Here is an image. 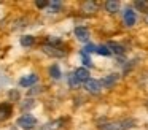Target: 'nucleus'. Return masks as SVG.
I'll use <instances>...</instances> for the list:
<instances>
[{
    "label": "nucleus",
    "mask_w": 148,
    "mask_h": 130,
    "mask_svg": "<svg viewBox=\"0 0 148 130\" xmlns=\"http://www.w3.org/2000/svg\"><path fill=\"white\" fill-rule=\"evenodd\" d=\"M32 106H34V100H30V98H29V101H23V105H21L23 111L29 110V108H32Z\"/></svg>",
    "instance_id": "23"
},
{
    "label": "nucleus",
    "mask_w": 148,
    "mask_h": 130,
    "mask_svg": "<svg viewBox=\"0 0 148 130\" xmlns=\"http://www.w3.org/2000/svg\"><path fill=\"white\" fill-rule=\"evenodd\" d=\"M8 95H10L11 100H13V98H14V100H18V98H19V94H18V91H10V94H8Z\"/></svg>",
    "instance_id": "25"
},
{
    "label": "nucleus",
    "mask_w": 148,
    "mask_h": 130,
    "mask_svg": "<svg viewBox=\"0 0 148 130\" xmlns=\"http://www.w3.org/2000/svg\"><path fill=\"white\" fill-rule=\"evenodd\" d=\"M42 49H43V52H45V54H48V56H51V57H64L65 54H67V51L64 49V44L54 46V44L45 43L42 46Z\"/></svg>",
    "instance_id": "2"
},
{
    "label": "nucleus",
    "mask_w": 148,
    "mask_h": 130,
    "mask_svg": "<svg viewBox=\"0 0 148 130\" xmlns=\"http://www.w3.org/2000/svg\"><path fill=\"white\" fill-rule=\"evenodd\" d=\"M75 37L80 41H88L89 40V30L86 27H75Z\"/></svg>",
    "instance_id": "12"
},
{
    "label": "nucleus",
    "mask_w": 148,
    "mask_h": 130,
    "mask_svg": "<svg viewBox=\"0 0 148 130\" xmlns=\"http://www.w3.org/2000/svg\"><path fill=\"white\" fill-rule=\"evenodd\" d=\"M81 11L84 14H94L97 11V3L92 2V0H88V2H83L81 3Z\"/></svg>",
    "instance_id": "7"
},
{
    "label": "nucleus",
    "mask_w": 148,
    "mask_h": 130,
    "mask_svg": "<svg viewBox=\"0 0 148 130\" xmlns=\"http://www.w3.org/2000/svg\"><path fill=\"white\" fill-rule=\"evenodd\" d=\"M134 5H135V8L140 10V11H148V2L147 0H137Z\"/></svg>",
    "instance_id": "20"
},
{
    "label": "nucleus",
    "mask_w": 148,
    "mask_h": 130,
    "mask_svg": "<svg viewBox=\"0 0 148 130\" xmlns=\"http://www.w3.org/2000/svg\"><path fill=\"white\" fill-rule=\"evenodd\" d=\"M135 127V120L131 117L126 119H116V120H105L99 124V130H129Z\"/></svg>",
    "instance_id": "1"
},
{
    "label": "nucleus",
    "mask_w": 148,
    "mask_h": 130,
    "mask_svg": "<svg viewBox=\"0 0 148 130\" xmlns=\"http://www.w3.org/2000/svg\"><path fill=\"white\" fill-rule=\"evenodd\" d=\"M73 75L77 76V79L80 82H86V81H89V71H88V68H84V67H80V68H77L73 71Z\"/></svg>",
    "instance_id": "8"
},
{
    "label": "nucleus",
    "mask_w": 148,
    "mask_h": 130,
    "mask_svg": "<svg viewBox=\"0 0 148 130\" xmlns=\"http://www.w3.org/2000/svg\"><path fill=\"white\" fill-rule=\"evenodd\" d=\"M145 22L148 24V11H147V14H145Z\"/></svg>",
    "instance_id": "26"
},
{
    "label": "nucleus",
    "mask_w": 148,
    "mask_h": 130,
    "mask_svg": "<svg viewBox=\"0 0 148 130\" xmlns=\"http://www.w3.org/2000/svg\"><path fill=\"white\" fill-rule=\"evenodd\" d=\"M49 76H51L53 79H59V78H61V68H59L56 63L49 67Z\"/></svg>",
    "instance_id": "16"
},
{
    "label": "nucleus",
    "mask_w": 148,
    "mask_h": 130,
    "mask_svg": "<svg viewBox=\"0 0 148 130\" xmlns=\"http://www.w3.org/2000/svg\"><path fill=\"white\" fill-rule=\"evenodd\" d=\"M83 52H86V54H91V52H97V46H96V44H92V43H89V44H86V46H84Z\"/></svg>",
    "instance_id": "21"
},
{
    "label": "nucleus",
    "mask_w": 148,
    "mask_h": 130,
    "mask_svg": "<svg viewBox=\"0 0 148 130\" xmlns=\"http://www.w3.org/2000/svg\"><path fill=\"white\" fill-rule=\"evenodd\" d=\"M80 84H81V82L78 81L77 76H75L73 73H72V75L69 76V86H70L72 89H77V87H80Z\"/></svg>",
    "instance_id": "19"
},
{
    "label": "nucleus",
    "mask_w": 148,
    "mask_h": 130,
    "mask_svg": "<svg viewBox=\"0 0 148 130\" xmlns=\"http://www.w3.org/2000/svg\"><path fill=\"white\" fill-rule=\"evenodd\" d=\"M37 82H38V75H34V73L19 79V86H21V87H30V86L37 84Z\"/></svg>",
    "instance_id": "6"
},
{
    "label": "nucleus",
    "mask_w": 148,
    "mask_h": 130,
    "mask_svg": "<svg viewBox=\"0 0 148 130\" xmlns=\"http://www.w3.org/2000/svg\"><path fill=\"white\" fill-rule=\"evenodd\" d=\"M48 5H49V2H46V0H37V2H35L37 8H46Z\"/></svg>",
    "instance_id": "24"
},
{
    "label": "nucleus",
    "mask_w": 148,
    "mask_h": 130,
    "mask_svg": "<svg viewBox=\"0 0 148 130\" xmlns=\"http://www.w3.org/2000/svg\"><path fill=\"white\" fill-rule=\"evenodd\" d=\"M105 10L108 13H116L119 10V2H116V0H108V2H105Z\"/></svg>",
    "instance_id": "14"
},
{
    "label": "nucleus",
    "mask_w": 148,
    "mask_h": 130,
    "mask_svg": "<svg viewBox=\"0 0 148 130\" xmlns=\"http://www.w3.org/2000/svg\"><path fill=\"white\" fill-rule=\"evenodd\" d=\"M81 59H83V63H84L86 67H92V62H91L89 56H88L86 52H83V51H81Z\"/></svg>",
    "instance_id": "22"
},
{
    "label": "nucleus",
    "mask_w": 148,
    "mask_h": 130,
    "mask_svg": "<svg viewBox=\"0 0 148 130\" xmlns=\"http://www.w3.org/2000/svg\"><path fill=\"white\" fill-rule=\"evenodd\" d=\"M118 79H119V75L118 73H112V75H107V76H103L102 79H100V84H102V87H113V86L118 82Z\"/></svg>",
    "instance_id": "4"
},
{
    "label": "nucleus",
    "mask_w": 148,
    "mask_h": 130,
    "mask_svg": "<svg viewBox=\"0 0 148 130\" xmlns=\"http://www.w3.org/2000/svg\"><path fill=\"white\" fill-rule=\"evenodd\" d=\"M34 43H35V38H34L32 35H26V37H21V44H23L24 48H30V46H34Z\"/></svg>",
    "instance_id": "15"
},
{
    "label": "nucleus",
    "mask_w": 148,
    "mask_h": 130,
    "mask_svg": "<svg viewBox=\"0 0 148 130\" xmlns=\"http://www.w3.org/2000/svg\"><path fill=\"white\" fill-rule=\"evenodd\" d=\"M62 124H64V119H56L53 122H48L45 125H42L38 130H59L62 127Z\"/></svg>",
    "instance_id": "11"
},
{
    "label": "nucleus",
    "mask_w": 148,
    "mask_h": 130,
    "mask_svg": "<svg viewBox=\"0 0 148 130\" xmlns=\"http://www.w3.org/2000/svg\"><path fill=\"white\" fill-rule=\"evenodd\" d=\"M84 87H86V91L89 92V94H99L100 89H102V84H100V81H97V79H89V81L84 82Z\"/></svg>",
    "instance_id": "5"
},
{
    "label": "nucleus",
    "mask_w": 148,
    "mask_h": 130,
    "mask_svg": "<svg viewBox=\"0 0 148 130\" xmlns=\"http://www.w3.org/2000/svg\"><path fill=\"white\" fill-rule=\"evenodd\" d=\"M48 8L51 10L53 13H58V11H61V8H62V2H59V0H51Z\"/></svg>",
    "instance_id": "17"
},
{
    "label": "nucleus",
    "mask_w": 148,
    "mask_h": 130,
    "mask_svg": "<svg viewBox=\"0 0 148 130\" xmlns=\"http://www.w3.org/2000/svg\"><path fill=\"white\" fill-rule=\"evenodd\" d=\"M97 54H100V56H110L112 51H110V48L107 44H100V46H97Z\"/></svg>",
    "instance_id": "18"
},
{
    "label": "nucleus",
    "mask_w": 148,
    "mask_h": 130,
    "mask_svg": "<svg viewBox=\"0 0 148 130\" xmlns=\"http://www.w3.org/2000/svg\"><path fill=\"white\" fill-rule=\"evenodd\" d=\"M11 113H13V106L10 103H0V120L8 119Z\"/></svg>",
    "instance_id": "9"
},
{
    "label": "nucleus",
    "mask_w": 148,
    "mask_h": 130,
    "mask_svg": "<svg viewBox=\"0 0 148 130\" xmlns=\"http://www.w3.org/2000/svg\"><path fill=\"white\" fill-rule=\"evenodd\" d=\"M16 124L24 130H32V129H35V125H37V119H35V116H32V114L24 113L23 116L16 120Z\"/></svg>",
    "instance_id": "3"
},
{
    "label": "nucleus",
    "mask_w": 148,
    "mask_h": 130,
    "mask_svg": "<svg viewBox=\"0 0 148 130\" xmlns=\"http://www.w3.org/2000/svg\"><path fill=\"white\" fill-rule=\"evenodd\" d=\"M107 46L110 48V51L112 52H115V54H118V56H123L124 54V48L121 46V44H118V43H115V41H110Z\"/></svg>",
    "instance_id": "13"
},
{
    "label": "nucleus",
    "mask_w": 148,
    "mask_h": 130,
    "mask_svg": "<svg viewBox=\"0 0 148 130\" xmlns=\"http://www.w3.org/2000/svg\"><path fill=\"white\" fill-rule=\"evenodd\" d=\"M124 24L127 25V27H132V25L135 24V21H137V16H135V11H132L131 8H127L124 11Z\"/></svg>",
    "instance_id": "10"
}]
</instances>
